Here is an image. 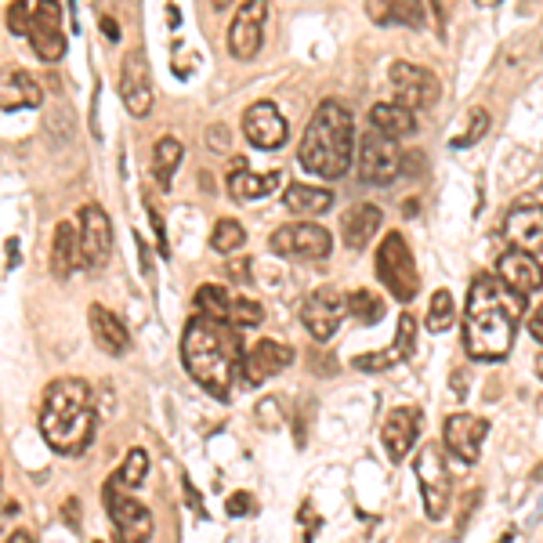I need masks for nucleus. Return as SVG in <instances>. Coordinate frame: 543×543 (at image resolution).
Instances as JSON below:
<instances>
[{"instance_id": "obj_1", "label": "nucleus", "mask_w": 543, "mask_h": 543, "mask_svg": "<svg viewBox=\"0 0 543 543\" xmlns=\"http://www.w3.org/2000/svg\"><path fill=\"white\" fill-rule=\"evenodd\" d=\"M181 362L196 384L218 402L232 399V384L243 370V344L232 326L192 315L181 334Z\"/></svg>"}, {"instance_id": "obj_2", "label": "nucleus", "mask_w": 543, "mask_h": 543, "mask_svg": "<svg viewBox=\"0 0 543 543\" xmlns=\"http://www.w3.org/2000/svg\"><path fill=\"white\" fill-rule=\"evenodd\" d=\"M95 395L80 377L51 381L40 406V435L58 457H80L95 442Z\"/></svg>"}, {"instance_id": "obj_3", "label": "nucleus", "mask_w": 543, "mask_h": 543, "mask_svg": "<svg viewBox=\"0 0 543 543\" xmlns=\"http://www.w3.org/2000/svg\"><path fill=\"white\" fill-rule=\"evenodd\" d=\"M515 348V312L507 308L500 279L489 272L471 279L464 308V352L475 362H504Z\"/></svg>"}, {"instance_id": "obj_4", "label": "nucleus", "mask_w": 543, "mask_h": 543, "mask_svg": "<svg viewBox=\"0 0 543 543\" xmlns=\"http://www.w3.org/2000/svg\"><path fill=\"white\" fill-rule=\"evenodd\" d=\"M297 160L308 174H319V178L348 174L355 160V120L341 102L330 98L315 109L297 145Z\"/></svg>"}, {"instance_id": "obj_5", "label": "nucleus", "mask_w": 543, "mask_h": 543, "mask_svg": "<svg viewBox=\"0 0 543 543\" xmlns=\"http://www.w3.org/2000/svg\"><path fill=\"white\" fill-rule=\"evenodd\" d=\"M377 279H381L384 290H388L395 301H402V305H410L413 297L420 294L417 261H413L410 243H406L399 232H388L384 243L377 247Z\"/></svg>"}, {"instance_id": "obj_6", "label": "nucleus", "mask_w": 543, "mask_h": 543, "mask_svg": "<svg viewBox=\"0 0 543 543\" xmlns=\"http://www.w3.org/2000/svg\"><path fill=\"white\" fill-rule=\"evenodd\" d=\"M105 515L109 522L116 525V543H149L153 540V511L142 504V500H134L120 482H109L105 486Z\"/></svg>"}, {"instance_id": "obj_7", "label": "nucleus", "mask_w": 543, "mask_h": 543, "mask_svg": "<svg viewBox=\"0 0 543 543\" xmlns=\"http://www.w3.org/2000/svg\"><path fill=\"white\" fill-rule=\"evenodd\" d=\"M413 475H417L420 496H424V515L431 522H442L449 515V493H453L446 453L439 446H420L417 460H413Z\"/></svg>"}, {"instance_id": "obj_8", "label": "nucleus", "mask_w": 543, "mask_h": 543, "mask_svg": "<svg viewBox=\"0 0 543 543\" xmlns=\"http://www.w3.org/2000/svg\"><path fill=\"white\" fill-rule=\"evenodd\" d=\"M268 243H272V250H276L279 258H294V261H323L334 250V236L323 225H315V221L279 225Z\"/></svg>"}, {"instance_id": "obj_9", "label": "nucleus", "mask_w": 543, "mask_h": 543, "mask_svg": "<svg viewBox=\"0 0 543 543\" xmlns=\"http://www.w3.org/2000/svg\"><path fill=\"white\" fill-rule=\"evenodd\" d=\"M77 247L84 268H105L113 254V221L98 203H84L77 210Z\"/></svg>"}, {"instance_id": "obj_10", "label": "nucleus", "mask_w": 543, "mask_h": 543, "mask_svg": "<svg viewBox=\"0 0 543 543\" xmlns=\"http://www.w3.org/2000/svg\"><path fill=\"white\" fill-rule=\"evenodd\" d=\"M355 163H359V178L366 181V185H388V181L399 178L402 153H399V145H395V138H384L381 131L370 127V131L362 134Z\"/></svg>"}, {"instance_id": "obj_11", "label": "nucleus", "mask_w": 543, "mask_h": 543, "mask_svg": "<svg viewBox=\"0 0 543 543\" xmlns=\"http://www.w3.org/2000/svg\"><path fill=\"white\" fill-rule=\"evenodd\" d=\"M265 26H268V0H247L232 15L229 55L239 58V62H250L261 51V44H265Z\"/></svg>"}, {"instance_id": "obj_12", "label": "nucleus", "mask_w": 543, "mask_h": 543, "mask_svg": "<svg viewBox=\"0 0 543 543\" xmlns=\"http://www.w3.org/2000/svg\"><path fill=\"white\" fill-rule=\"evenodd\" d=\"M391 87H395L399 105H406L410 113H417V109H431L442 95L435 73L424 69V66H413V62H395V66H391Z\"/></svg>"}, {"instance_id": "obj_13", "label": "nucleus", "mask_w": 543, "mask_h": 543, "mask_svg": "<svg viewBox=\"0 0 543 543\" xmlns=\"http://www.w3.org/2000/svg\"><path fill=\"white\" fill-rule=\"evenodd\" d=\"M29 44L40 62H58L66 55V33H62V4L58 0H37L33 8V26H29Z\"/></svg>"}, {"instance_id": "obj_14", "label": "nucleus", "mask_w": 543, "mask_h": 543, "mask_svg": "<svg viewBox=\"0 0 543 543\" xmlns=\"http://www.w3.org/2000/svg\"><path fill=\"white\" fill-rule=\"evenodd\" d=\"M120 98L131 116H149L153 109V77H149V58L142 48L127 51L124 66H120Z\"/></svg>"}, {"instance_id": "obj_15", "label": "nucleus", "mask_w": 543, "mask_h": 543, "mask_svg": "<svg viewBox=\"0 0 543 543\" xmlns=\"http://www.w3.org/2000/svg\"><path fill=\"white\" fill-rule=\"evenodd\" d=\"M486 435H489V420L478 417V413H453V417H446V431H442L446 449L457 460H464V464H475Z\"/></svg>"}, {"instance_id": "obj_16", "label": "nucleus", "mask_w": 543, "mask_h": 543, "mask_svg": "<svg viewBox=\"0 0 543 543\" xmlns=\"http://www.w3.org/2000/svg\"><path fill=\"white\" fill-rule=\"evenodd\" d=\"M344 319V297L337 290H315L301 305V323L315 341H330Z\"/></svg>"}, {"instance_id": "obj_17", "label": "nucleus", "mask_w": 543, "mask_h": 543, "mask_svg": "<svg viewBox=\"0 0 543 543\" xmlns=\"http://www.w3.org/2000/svg\"><path fill=\"white\" fill-rule=\"evenodd\" d=\"M504 236L511 250H525V254H540L543 250V207L540 203H518L507 210Z\"/></svg>"}, {"instance_id": "obj_18", "label": "nucleus", "mask_w": 543, "mask_h": 543, "mask_svg": "<svg viewBox=\"0 0 543 543\" xmlns=\"http://www.w3.org/2000/svg\"><path fill=\"white\" fill-rule=\"evenodd\" d=\"M243 134H247V142L254 149L272 153V149H279L286 142V120L272 102H254L243 113Z\"/></svg>"}, {"instance_id": "obj_19", "label": "nucleus", "mask_w": 543, "mask_h": 543, "mask_svg": "<svg viewBox=\"0 0 543 543\" xmlns=\"http://www.w3.org/2000/svg\"><path fill=\"white\" fill-rule=\"evenodd\" d=\"M290 362H294V348L265 337V341H258L250 352H243V370L239 373L247 377V384H265L272 381V377H279Z\"/></svg>"}, {"instance_id": "obj_20", "label": "nucleus", "mask_w": 543, "mask_h": 543, "mask_svg": "<svg viewBox=\"0 0 543 543\" xmlns=\"http://www.w3.org/2000/svg\"><path fill=\"white\" fill-rule=\"evenodd\" d=\"M417 439H420V410L417 406H395L381 424V442L388 449V457L395 464L406 460V453L417 446Z\"/></svg>"}, {"instance_id": "obj_21", "label": "nucleus", "mask_w": 543, "mask_h": 543, "mask_svg": "<svg viewBox=\"0 0 543 543\" xmlns=\"http://www.w3.org/2000/svg\"><path fill=\"white\" fill-rule=\"evenodd\" d=\"M399 334H395V341H391V348H384V352H366L355 359V370H391L395 362H406L413 352H417V319H413L410 312L399 315V326H395Z\"/></svg>"}, {"instance_id": "obj_22", "label": "nucleus", "mask_w": 543, "mask_h": 543, "mask_svg": "<svg viewBox=\"0 0 543 543\" xmlns=\"http://www.w3.org/2000/svg\"><path fill=\"white\" fill-rule=\"evenodd\" d=\"M500 283L515 297H529L536 290H543V265L536 261V254L507 250L504 258H500Z\"/></svg>"}, {"instance_id": "obj_23", "label": "nucleus", "mask_w": 543, "mask_h": 543, "mask_svg": "<svg viewBox=\"0 0 543 543\" xmlns=\"http://www.w3.org/2000/svg\"><path fill=\"white\" fill-rule=\"evenodd\" d=\"M91 337L105 355H127L131 352V334H127L124 319L102 305H91Z\"/></svg>"}, {"instance_id": "obj_24", "label": "nucleus", "mask_w": 543, "mask_h": 543, "mask_svg": "<svg viewBox=\"0 0 543 543\" xmlns=\"http://www.w3.org/2000/svg\"><path fill=\"white\" fill-rule=\"evenodd\" d=\"M381 225H384V210L373 207V203H359V207H352L344 214L341 236L352 250H362V247H370L373 236L381 232Z\"/></svg>"}, {"instance_id": "obj_25", "label": "nucleus", "mask_w": 543, "mask_h": 543, "mask_svg": "<svg viewBox=\"0 0 543 543\" xmlns=\"http://www.w3.org/2000/svg\"><path fill=\"white\" fill-rule=\"evenodd\" d=\"M366 15L377 26H424V4L420 0H366Z\"/></svg>"}, {"instance_id": "obj_26", "label": "nucleus", "mask_w": 543, "mask_h": 543, "mask_svg": "<svg viewBox=\"0 0 543 543\" xmlns=\"http://www.w3.org/2000/svg\"><path fill=\"white\" fill-rule=\"evenodd\" d=\"M370 127L381 131L384 138H395V142H399V138H410V134L417 131V116L399 102H377L370 109Z\"/></svg>"}, {"instance_id": "obj_27", "label": "nucleus", "mask_w": 543, "mask_h": 543, "mask_svg": "<svg viewBox=\"0 0 543 543\" xmlns=\"http://www.w3.org/2000/svg\"><path fill=\"white\" fill-rule=\"evenodd\" d=\"M276 185H279V174H254L247 171L243 160H236L229 167V192L236 200H265Z\"/></svg>"}, {"instance_id": "obj_28", "label": "nucleus", "mask_w": 543, "mask_h": 543, "mask_svg": "<svg viewBox=\"0 0 543 543\" xmlns=\"http://www.w3.org/2000/svg\"><path fill=\"white\" fill-rule=\"evenodd\" d=\"M283 203L290 214H326V210L334 207V192L330 189H319V185H286L283 189Z\"/></svg>"}, {"instance_id": "obj_29", "label": "nucleus", "mask_w": 543, "mask_h": 543, "mask_svg": "<svg viewBox=\"0 0 543 543\" xmlns=\"http://www.w3.org/2000/svg\"><path fill=\"white\" fill-rule=\"evenodd\" d=\"M80 268V247H77V229L62 221L55 229V243H51V272L55 279H69Z\"/></svg>"}, {"instance_id": "obj_30", "label": "nucleus", "mask_w": 543, "mask_h": 543, "mask_svg": "<svg viewBox=\"0 0 543 543\" xmlns=\"http://www.w3.org/2000/svg\"><path fill=\"white\" fill-rule=\"evenodd\" d=\"M0 102L8 105V109H37L44 102V95H40L37 80H29L22 69H11L8 80L0 84Z\"/></svg>"}, {"instance_id": "obj_31", "label": "nucleus", "mask_w": 543, "mask_h": 543, "mask_svg": "<svg viewBox=\"0 0 543 543\" xmlns=\"http://www.w3.org/2000/svg\"><path fill=\"white\" fill-rule=\"evenodd\" d=\"M181 156H185V145H181L178 138H171V134L156 142V149H153V178H156V185H160V189H171L174 174H178V167H181Z\"/></svg>"}, {"instance_id": "obj_32", "label": "nucleus", "mask_w": 543, "mask_h": 543, "mask_svg": "<svg viewBox=\"0 0 543 543\" xmlns=\"http://www.w3.org/2000/svg\"><path fill=\"white\" fill-rule=\"evenodd\" d=\"M192 301H196V308H200V315H207V319H214V323H225V315H229V301L232 294L225 290V286H200L196 294H192Z\"/></svg>"}, {"instance_id": "obj_33", "label": "nucleus", "mask_w": 543, "mask_h": 543, "mask_svg": "<svg viewBox=\"0 0 543 543\" xmlns=\"http://www.w3.org/2000/svg\"><path fill=\"white\" fill-rule=\"evenodd\" d=\"M344 312L352 315L355 323L373 326V323H381L384 305H381V301H377V297L370 294V290H355V294L344 297Z\"/></svg>"}, {"instance_id": "obj_34", "label": "nucleus", "mask_w": 543, "mask_h": 543, "mask_svg": "<svg viewBox=\"0 0 543 543\" xmlns=\"http://www.w3.org/2000/svg\"><path fill=\"white\" fill-rule=\"evenodd\" d=\"M243 243H247V229L236 218H221L210 232V247L218 254H236V250H243Z\"/></svg>"}, {"instance_id": "obj_35", "label": "nucleus", "mask_w": 543, "mask_h": 543, "mask_svg": "<svg viewBox=\"0 0 543 543\" xmlns=\"http://www.w3.org/2000/svg\"><path fill=\"white\" fill-rule=\"evenodd\" d=\"M145 478H149V453L145 449H131L127 460L120 464V471H116V482L131 493V489L145 486Z\"/></svg>"}, {"instance_id": "obj_36", "label": "nucleus", "mask_w": 543, "mask_h": 543, "mask_svg": "<svg viewBox=\"0 0 543 543\" xmlns=\"http://www.w3.org/2000/svg\"><path fill=\"white\" fill-rule=\"evenodd\" d=\"M453 319H457V301H453L449 290H439L428 305V330L431 334H446L449 326H453Z\"/></svg>"}, {"instance_id": "obj_37", "label": "nucleus", "mask_w": 543, "mask_h": 543, "mask_svg": "<svg viewBox=\"0 0 543 543\" xmlns=\"http://www.w3.org/2000/svg\"><path fill=\"white\" fill-rule=\"evenodd\" d=\"M265 319V308L258 301H247V297H232L229 301V315H225V326L232 330H250V326H261Z\"/></svg>"}, {"instance_id": "obj_38", "label": "nucleus", "mask_w": 543, "mask_h": 543, "mask_svg": "<svg viewBox=\"0 0 543 543\" xmlns=\"http://www.w3.org/2000/svg\"><path fill=\"white\" fill-rule=\"evenodd\" d=\"M29 26H33V8H29L26 0H15L8 8V29L15 37H29Z\"/></svg>"}, {"instance_id": "obj_39", "label": "nucleus", "mask_w": 543, "mask_h": 543, "mask_svg": "<svg viewBox=\"0 0 543 543\" xmlns=\"http://www.w3.org/2000/svg\"><path fill=\"white\" fill-rule=\"evenodd\" d=\"M486 131H489V113L486 109H475V113H471V124H467V131L460 134L457 142V149H467V145H475L478 138H486Z\"/></svg>"}, {"instance_id": "obj_40", "label": "nucleus", "mask_w": 543, "mask_h": 543, "mask_svg": "<svg viewBox=\"0 0 543 543\" xmlns=\"http://www.w3.org/2000/svg\"><path fill=\"white\" fill-rule=\"evenodd\" d=\"M225 511H229V518H247V515H254V496H250V493H232L229 504H225Z\"/></svg>"}, {"instance_id": "obj_41", "label": "nucleus", "mask_w": 543, "mask_h": 543, "mask_svg": "<svg viewBox=\"0 0 543 543\" xmlns=\"http://www.w3.org/2000/svg\"><path fill=\"white\" fill-rule=\"evenodd\" d=\"M181 486H185V500H189L192 511H200V515H207V511H203V496L196 493V486L189 482V475H181Z\"/></svg>"}, {"instance_id": "obj_42", "label": "nucleus", "mask_w": 543, "mask_h": 543, "mask_svg": "<svg viewBox=\"0 0 543 543\" xmlns=\"http://www.w3.org/2000/svg\"><path fill=\"white\" fill-rule=\"evenodd\" d=\"M529 334H533L536 341L543 344V305L536 308V312H533V319H529Z\"/></svg>"}, {"instance_id": "obj_43", "label": "nucleus", "mask_w": 543, "mask_h": 543, "mask_svg": "<svg viewBox=\"0 0 543 543\" xmlns=\"http://www.w3.org/2000/svg\"><path fill=\"white\" fill-rule=\"evenodd\" d=\"M102 29H105V37H113V40H120V26H116L113 19H102Z\"/></svg>"}, {"instance_id": "obj_44", "label": "nucleus", "mask_w": 543, "mask_h": 543, "mask_svg": "<svg viewBox=\"0 0 543 543\" xmlns=\"http://www.w3.org/2000/svg\"><path fill=\"white\" fill-rule=\"evenodd\" d=\"M8 543H37V540H33V536L22 533V529H19V533H11V536H8Z\"/></svg>"}, {"instance_id": "obj_45", "label": "nucleus", "mask_w": 543, "mask_h": 543, "mask_svg": "<svg viewBox=\"0 0 543 543\" xmlns=\"http://www.w3.org/2000/svg\"><path fill=\"white\" fill-rule=\"evenodd\" d=\"M210 8H214V11H225V8H232V0H210Z\"/></svg>"}, {"instance_id": "obj_46", "label": "nucleus", "mask_w": 543, "mask_h": 543, "mask_svg": "<svg viewBox=\"0 0 543 543\" xmlns=\"http://www.w3.org/2000/svg\"><path fill=\"white\" fill-rule=\"evenodd\" d=\"M478 8H500V4H504V0H475Z\"/></svg>"}, {"instance_id": "obj_47", "label": "nucleus", "mask_w": 543, "mask_h": 543, "mask_svg": "<svg viewBox=\"0 0 543 543\" xmlns=\"http://www.w3.org/2000/svg\"><path fill=\"white\" fill-rule=\"evenodd\" d=\"M536 373H540V381H543V352L536 355Z\"/></svg>"}]
</instances>
